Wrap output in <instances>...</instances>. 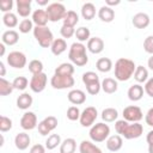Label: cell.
Listing matches in <instances>:
<instances>
[{"label":"cell","instance_id":"6da1fadb","mask_svg":"<svg viewBox=\"0 0 153 153\" xmlns=\"http://www.w3.org/2000/svg\"><path fill=\"white\" fill-rule=\"evenodd\" d=\"M115 130L122 137H124L127 140H133V139H137L142 135L143 127L140 122L130 123V122H127L126 120H117L115 122Z\"/></svg>","mask_w":153,"mask_h":153},{"label":"cell","instance_id":"7a4b0ae2","mask_svg":"<svg viewBox=\"0 0 153 153\" xmlns=\"http://www.w3.org/2000/svg\"><path fill=\"white\" fill-rule=\"evenodd\" d=\"M136 69V65L133 60L127 57H120L115 62V79L117 81H128Z\"/></svg>","mask_w":153,"mask_h":153},{"label":"cell","instance_id":"3957f363","mask_svg":"<svg viewBox=\"0 0 153 153\" xmlns=\"http://www.w3.org/2000/svg\"><path fill=\"white\" fill-rule=\"evenodd\" d=\"M86 45L80 42H74L71 44L68 50V59L71 63L76 67H84L88 62V56L86 53Z\"/></svg>","mask_w":153,"mask_h":153},{"label":"cell","instance_id":"277c9868","mask_svg":"<svg viewBox=\"0 0 153 153\" xmlns=\"http://www.w3.org/2000/svg\"><path fill=\"white\" fill-rule=\"evenodd\" d=\"M81 80L86 87L87 93L91 96L98 94L99 91L102 90V81L99 80V76L96 72H92V71L85 72L81 76Z\"/></svg>","mask_w":153,"mask_h":153},{"label":"cell","instance_id":"5b68a950","mask_svg":"<svg viewBox=\"0 0 153 153\" xmlns=\"http://www.w3.org/2000/svg\"><path fill=\"white\" fill-rule=\"evenodd\" d=\"M88 136L92 142L99 143L103 141H106V139L110 136V127L105 122H98L94 123L88 131Z\"/></svg>","mask_w":153,"mask_h":153},{"label":"cell","instance_id":"8992f818","mask_svg":"<svg viewBox=\"0 0 153 153\" xmlns=\"http://www.w3.org/2000/svg\"><path fill=\"white\" fill-rule=\"evenodd\" d=\"M32 33L35 39L42 48H50L51 43L55 39L51 30L48 26H35Z\"/></svg>","mask_w":153,"mask_h":153},{"label":"cell","instance_id":"52a82bcc","mask_svg":"<svg viewBox=\"0 0 153 153\" xmlns=\"http://www.w3.org/2000/svg\"><path fill=\"white\" fill-rule=\"evenodd\" d=\"M45 12L48 14L49 22L56 23L59 20H63V18L67 13V10H66L65 5L61 2H51L47 6Z\"/></svg>","mask_w":153,"mask_h":153},{"label":"cell","instance_id":"ba28073f","mask_svg":"<svg viewBox=\"0 0 153 153\" xmlns=\"http://www.w3.org/2000/svg\"><path fill=\"white\" fill-rule=\"evenodd\" d=\"M75 84V80L73 76H67V75H59L55 74L50 79V85L55 90H66L73 87Z\"/></svg>","mask_w":153,"mask_h":153},{"label":"cell","instance_id":"9c48e42d","mask_svg":"<svg viewBox=\"0 0 153 153\" xmlns=\"http://www.w3.org/2000/svg\"><path fill=\"white\" fill-rule=\"evenodd\" d=\"M98 117V111L94 106H87L82 111H81V115H80V118H79V122L81 124V127L84 128H91L96 120Z\"/></svg>","mask_w":153,"mask_h":153},{"label":"cell","instance_id":"30bf717a","mask_svg":"<svg viewBox=\"0 0 153 153\" xmlns=\"http://www.w3.org/2000/svg\"><path fill=\"white\" fill-rule=\"evenodd\" d=\"M6 61L8 63L10 67L12 68H16V69H22L26 66V55L22 51H18V50H14V51H11L7 57H6Z\"/></svg>","mask_w":153,"mask_h":153},{"label":"cell","instance_id":"8fae6325","mask_svg":"<svg viewBox=\"0 0 153 153\" xmlns=\"http://www.w3.org/2000/svg\"><path fill=\"white\" fill-rule=\"evenodd\" d=\"M122 115H123V120H126L127 122H130V123L140 122L143 118V112L137 105L126 106L122 111Z\"/></svg>","mask_w":153,"mask_h":153},{"label":"cell","instance_id":"7c38bea8","mask_svg":"<svg viewBox=\"0 0 153 153\" xmlns=\"http://www.w3.org/2000/svg\"><path fill=\"white\" fill-rule=\"evenodd\" d=\"M57 124H59V122H57V118L55 116H47L41 122H38L37 129L42 136H47L57 127Z\"/></svg>","mask_w":153,"mask_h":153},{"label":"cell","instance_id":"4fadbf2b","mask_svg":"<svg viewBox=\"0 0 153 153\" xmlns=\"http://www.w3.org/2000/svg\"><path fill=\"white\" fill-rule=\"evenodd\" d=\"M48 82V76L45 73H39V74H35L31 76L30 79V84L29 87L32 92L35 93H41L42 91H44L45 86Z\"/></svg>","mask_w":153,"mask_h":153},{"label":"cell","instance_id":"5bb4252c","mask_svg":"<svg viewBox=\"0 0 153 153\" xmlns=\"http://www.w3.org/2000/svg\"><path fill=\"white\" fill-rule=\"evenodd\" d=\"M38 126L37 116L33 111H25L20 118V127L24 130H32Z\"/></svg>","mask_w":153,"mask_h":153},{"label":"cell","instance_id":"9a60e30c","mask_svg":"<svg viewBox=\"0 0 153 153\" xmlns=\"http://www.w3.org/2000/svg\"><path fill=\"white\" fill-rule=\"evenodd\" d=\"M67 98H68V102L73 105H81L86 102V93L82 91V90H79V88H74V90H71L67 94Z\"/></svg>","mask_w":153,"mask_h":153},{"label":"cell","instance_id":"2e32d148","mask_svg":"<svg viewBox=\"0 0 153 153\" xmlns=\"http://www.w3.org/2000/svg\"><path fill=\"white\" fill-rule=\"evenodd\" d=\"M87 50L91 53V54H100L103 50H104V41L100 38V37H91L87 42V45H86Z\"/></svg>","mask_w":153,"mask_h":153},{"label":"cell","instance_id":"e0dca14e","mask_svg":"<svg viewBox=\"0 0 153 153\" xmlns=\"http://www.w3.org/2000/svg\"><path fill=\"white\" fill-rule=\"evenodd\" d=\"M30 142H31V137L26 131L18 133L14 136V146L19 151H25L30 146Z\"/></svg>","mask_w":153,"mask_h":153},{"label":"cell","instance_id":"ac0fdd59","mask_svg":"<svg viewBox=\"0 0 153 153\" xmlns=\"http://www.w3.org/2000/svg\"><path fill=\"white\" fill-rule=\"evenodd\" d=\"M106 148L110 151V152H118L122 146H123V137L118 134H115V135H110L106 141Z\"/></svg>","mask_w":153,"mask_h":153},{"label":"cell","instance_id":"d6986e66","mask_svg":"<svg viewBox=\"0 0 153 153\" xmlns=\"http://www.w3.org/2000/svg\"><path fill=\"white\" fill-rule=\"evenodd\" d=\"M31 20L33 22V24L36 26H47V24L49 22L45 10H42V8H37L32 12Z\"/></svg>","mask_w":153,"mask_h":153},{"label":"cell","instance_id":"ffe728a7","mask_svg":"<svg viewBox=\"0 0 153 153\" xmlns=\"http://www.w3.org/2000/svg\"><path fill=\"white\" fill-rule=\"evenodd\" d=\"M131 23L133 25L136 27V29H146L149 23H151V19H149V16L145 12H139L133 16V19H131Z\"/></svg>","mask_w":153,"mask_h":153},{"label":"cell","instance_id":"44dd1931","mask_svg":"<svg viewBox=\"0 0 153 153\" xmlns=\"http://www.w3.org/2000/svg\"><path fill=\"white\" fill-rule=\"evenodd\" d=\"M31 0H17L16 1V8H17V13L23 17V18H27L31 14Z\"/></svg>","mask_w":153,"mask_h":153},{"label":"cell","instance_id":"7402d4cb","mask_svg":"<svg viewBox=\"0 0 153 153\" xmlns=\"http://www.w3.org/2000/svg\"><path fill=\"white\" fill-rule=\"evenodd\" d=\"M143 92L145 90L140 84H134L128 88L127 96L131 102H139L143 97Z\"/></svg>","mask_w":153,"mask_h":153},{"label":"cell","instance_id":"603a6c76","mask_svg":"<svg viewBox=\"0 0 153 153\" xmlns=\"http://www.w3.org/2000/svg\"><path fill=\"white\" fill-rule=\"evenodd\" d=\"M98 18L104 23H111L115 19V11L112 7H109L106 5L102 6L98 10Z\"/></svg>","mask_w":153,"mask_h":153},{"label":"cell","instance_id":"cb8c5ba5","mask_svg":"<svg viewBox=\"0 0 153 153\" xmlns=\"http://www.w3.org/2000/svg\"><path fill=\"white\" fill-rule=\"evenodd\" d=\"M19 41V33L16 30H6L1 36V43L5 45H14Z\"/></svg>","mask_w":153,"mask_h":153},{"label":"cell","instance_id":"d4e9b609","mask_svg":"<svg viewBox=\"0 0 153 153\" xmlns=\"http://www.w3.org/2000/svg\"><path fill=\"white\" fill-rule=\"evenodd\" d=\"M16 103H17V108H18V109H20V110H27V109L32 105L33 98H32V96H31L30 93L23 92L22 94L18 96Z\"/></svg>","mask_w":153,"mask_h":153},{"label":"cell","instance_id":"484cf974","mask_svg":"<svg viewBox=\"0 0 153 153\" xmlns=\"http://www.w3.org/2000/svg\"><path fill=\"white\" fill-rule=\"evenodd\" d=\"M50 50L51 54L55 56H59L61 54H63L67 50V42L65 38H55L54 42L50 45Z\"/></svg>","mask_w":153,"mask_h":153},{"label":"cell","instance_id":"4316f807","mask_svg":"<svg viewBox=\"0 0 153 153\" xmlns=\"http://www.w3.org/2000/svg\"><path fill=\"white\" fill-rule=\"evenodd\" d=\"M79 153H103V152L91 140H82L79 143Z\"/></svg>","mask_w":153,"mask_h":153},{"label":"cell","instance_id":"83f0119b","mask_svg":"<svg viewBox=\"0 0 153 153\" xmlns=\"http://www.w3.org/2000/svg\"><path fill=\"white\" fill-rule=\"evenodd\" d=\"M118 88V82L116 79L114 78H104L102 80V90L104 93H108V94H112L117 91Z\"/></svg>","mask_w":153,"mask_h":153},{"label":"cell","instance_id":"f1b7e54d","mask_svg":"<svg viewBox=\"0 0 153 153\" xmlns=\"http://www.w3.org/2000/svg\"><path fill=\"white\" fill-rule=\"evenodd\" d=\"M100 117H102L103 122H105V123L116 122L117 118H118V111H117V109H115V108H105V109L102 111Z\"/></svg>","mask_w":153,"mask_h":153},{"label":"cell","instance_id":"f546056e","mask_svg":"<svg viewBox=\"0 0 153 153\" xmlns=\"http://www.w3.org/2000/svg\"><path fill=\"white\" fill-rule=\"evenodd\" d=\"M74 65L73 63H69V62H63L61 65H59L56 68H55V74H59V75H67V76H73L74 74Z\"/></svg>","mask_w":153,"mask_h":153},{"label":"cell","instance_id":"4dcf8cb0","mask_svg":"<svg viewBox=\"0 0 153 153\" xmlns=\"http://www.w3.org/2000/svg\"><path fill=\"white\" fill-rule=\"evenodd\" d=\"M96 16V6L92 2H85L81 6V17L85 20H92Z\"/></svg>","mask_w":153,"mask_h":153},{"label":"cell","instance_id":"1f68e13d","mask_svg":"<svg viewBox=\"0 0 153 153\" xmlns=\"http://www.w3.org/2000/svg\"><path fill=\"white\" fill-rule=\"evenodd\" d=\"M76 149V141L73 137L65 139L60 145V153H74Z\"/></svg>","mask_w":153,"mask_h":153},{"label":"cell","instance_id":"d6a6232c","mask_svg":"<svg viewBox=\"0 0 153 153\" xmlns=\"http://www.w3.org/2000/svg\"><path fill=\"white\" fill-rule=\"evenodd\" d=\"M112 61L109 59V57H100L97 60L96 62V68L98 72H102V73H108L112 69Z\"/></svg>","mask_w":153,"mask_h":153},{"label":"cell","instance_id":"836d02e7","mask_svg":"<svg viewBox=\"0 0 153 153\" xmlns=\"http://www.w3.org/2000/svg\"><path fill=\"white\" fill-rule=\"evenodd\" d=\"M134 79L137 84H143L148 80V69L143 66H136V69L134 72Z\"/></svg>","mask_w":153,"mask_h":153},{"label":"cell","instance_id":"e575fe53","mask_svg":"<svg viewBox=\"0 0 153 153\" xmlns=\"http://www.w3.org/2000/svg\"><path fill=\"white\" fill-rule=\"evenodd\" d=\"M75 38L78 39V42L84 43V42H88V39L91 38V31L87 26H80L75 30Z\"/></svg>","mask_w":153,"mask_h":153},{"label":"cell","instance_id":"d590c367","mask_svg":"<svg viewBox=\"0 0 153 153\" xmlns=\"http://www.w3.org/2000/svg\"><path fill=\"white\" fill-rule=\"evenodd\" d=\"M2 23H4V25H5L6 27H10L11 30H12L13 27H16L17 25H19V24H18V17H17V14H14L13 12L5 13V14L2 16Z\"/></svg>","mask_w":153,"mask_h":153},{"label":"cell","instance_id":"8d00e7d4","mask_svg":"<svg viewBox=\"0 0 153 153\" xmlns=\"http://www.w3.org/2000/svg\"><path fill=\"white\" fill-rule=\"evenodd\" d=\"M61 136L59 135V134H50L48 137H47V140H45V148L48 149V151H53V149H55L57 146H60L61 145Z\"/></svg>","mask_w":153,"mask_h":153},{"label":"cell","instance_id":"74e56055","mask_svg":"<svg viewBox=\"0 0 153 153\" xmlns=\"http://www.w3.org/2000/svg\"><path fill=\"white\" fill-rule=\"evenodd\" d=\"M79 23V16L75 11H67L65 18H63V25H68L72 27H75V25Z\"/></svg>","mask_w":153,"mask_h":153},{"label":"cell","instance_id":"f35d334b","mask_svg":"<svg viewBox=\"0 0 153 153\" xmlns=\"http://www.w3.org/2000/svg\"><path fill=\"white\" fill-rule=\"evenodd\" d=\"M14 87H13V84L8 80H6L5 78H0V96L5 97V96H8L13 92Z\"/></svg>","mask_w":153,"mask_h":153},{"label":"cell","instance_id":"ab89813d","mask_svg":"<svg viewBox=\"0 0 153 153\" xmlns=\"http://www.w3.org/2000/svg\"><path fill=\"white\" fill-rule=\"evenodd\" d=\"M12 84H13L14 90H18V91H24V90L27 87V85L30 84V81L27 80V78H26V76L19 75V76H16V78L13 79Z\"/></svg>","mask_w":153,"mask_h":153},{"label":"cell","instance_id":"60d3db41","mask_svg":"<svg viewBox=\"0 0 153 153\" xmlns=\"http://www.w3.org/2000/svg\"><path fill=\"white\" fill-rule=\"evenodd\" d=\"M29 72L35 75V74H39V73H43V62L41 60H31L29 62Z\"/></svg>","mask_w":153,"mask_h":153},{"label":"cell","instance_id":"b9f144b4","mask_svg":"<svg viewBox=\"0 0 153 153\" xmlns=\"http://www.w3.org/2000/svg\"><path fill=\"white\" fill-rule=\"evenodd\" d=\"M80 115H81V111H80V109L76 105H72V106H69L67 109L66 116H67V118L69 121H79Z\"/></svg>","mask_w":153,"mask_h":153},{"label":"cell","instance_id":"7bdbcfd3","mask_svg":"<svg viewBox=\"0 0 153 153\" xmlns=\"http://www.w3.org/2000/svg\"><path fill=\"white\" fill-rule=\"evenodd\" d=\"M19 32L22 33H29L30 31H33V22L31 19H23L20 23H19Z\"/></svg>","mask_w":153,"mask_h":153},{"label":"cell","instance_id":"ee69618b","mask_svg":"<svg viewBox=\"0 0 153 153\" xmlns=\"http://www.w3.org/2000/svg\"><path fill=\"white\" fill-rule=\"evenodd\" d=\"M12 127H13L12 120H11L10 117L2 115V116L0 117V131H1V133H6V131L11 130Z\"/></svg>","mask_w":153,"mask_h":153},{"label":"cell","instance_id":"f6af8a7d","mask_svg":"<svg viewBox=\"0 0 153 153\" xmlns=\"http://www.w3.org/2000/svg\"><path fill=\"white\" fill-rule=\"evenodd\" d=\"M60 33H61V36L63 38H67L68 39V38H71V37H73L75 35V29L72 27V26H68V25H63L62 24V26L60 29Z\"/></svg>","mask_w":153,"mask_h":153},{"label":"cell","instance_id":"bcb514c9","mask_svg":"<svg viewBox=\"0 0 153 153\" xmlns=\"http://www.w3.org/2000/svg\"><path fill=\"white\" fill-rule=\"evenodd\" d=\"M143 50L151 55H153V35L147 36L143 41Z\"/></svg>","mask_w":153,"mask_h":153},{"label":"cell","instance_id":"7dc6e473","mask_svg":"<svg viewBox=\"0 0 153 153\" xmlns=\"http://www.w3.org/2000/svg\"><path fill=\"white\" fill-rule=\"evenodd\" d=\"M13 5H14V2L12 0H1L0 1V10H1V12H4V14L8 13L13 8Z\"/></svg>","mask_w":153,"mask_h":153},{"label":"cell","instance_id":"c3c4849f","mask_svg":"<svg viewBox=\"0 0 153 153\" xmlns=\"http://www.w3.org/2000/svg\"><path fill=\"white\" fill-rule=\"evenodd\" d=\"M143 90H145V92H146V94L148 97L153 98V76L152 78H148V80L145 82Z\"/></svg>","mask_w":153,"mask_h":153},{"label":"cell","instance_id":"681fc988","mask_svg":"<svg viewBox=\"0 0 153 153\" xmlns=\"http://www.w3.org/2000/svg\"><path fill=\"white\" fill-rule=\"evenodd\" d=\"M45 151H47L45 146H43L41 143H36V145L31 146L29 153H45Z\"/></svg>","mask_w":153,"mask_h":153},{"label":"cell","instance_id":"f907efd6","mask_svg":"<svg viewBox=\"0 0 153 153\" xmlns=\"http://www.w3.org/2000/svg\"><path fill=\"white\" fill-rule=\"evenodd\" d=\"M145 122L147 126L149 127H153V106L148 109V111L146 112L145 115Z\"/></svg>","mask_w":153,"mask_h":153},{"label":"cell","instance_id":"816d5d0a","mask_svg":"<svg viewBox=\"0 0 153 153\" xmlns=\"http://www.w3.org/2000/svg\"><path fill=\"white\" fill-rule=\"evenodd\" d=\"M146 141H147V145H148V153H153V129L147 133Z\"/></svg>","mask_w":153,"mask_h":153},{"label":"cell","instance_id":"f5cc1de1","mask_svg":"<svg viewBox=\"0 0 153 153\" xmlns=\"http://www.w3.org/2000/svg\"><path fill=\"white\" fill-rule=\"evenodd\" d=\"M6 74V68H5V63L2 61H0V76L4 78Z\"/></svg>","mask_w":153,"mask_h":153},{"label":"cell","instance_id":"db71d44e","mask_svg":"<svg viewBox=\"0 0 153 153\" xmlns=\"http://www.w3.org/2000/svg\"><path fill=\"white\" fill-rule=\"evenodd\" d=\"M120 0H116V1H110V0H106L105 1V5L106 6H109V7H111V6H116V5H120Z\"/></svg>","mask_w":153,"mask_h":153},{"label":"cell","instance_id":"11a10c76","mask_svg":"<svg viewBox=\"0 0 153 153\" xmlns=\"http://www.w3.org/2000/svg\"><path fill=\"white\" fill-rule=\"evenodd\" d=\"M147 66H148V68H149L151 71H153V55H151V56L148 57V61H147Z\"/></svg>","mask_w":153,"mask_h":153},{"label":"cell","instance_id":"9f6ffc18","mask_svg":"<svg viewBox=\"0 0 153 153\" xmlns=\"http://www.w3.org/2000/svg\"><path fill=\"white\" fill-rule=\"evenodd\" d=\"M5 51H6L5 44L4 43H0V56H4L5 55Z\"/></svg>","mask_w":153,"mask_h":153},{"label":"cell","instance_id":"6f0895ef","mask_svg":"<svg viewBox=\"0 0 153 153\" xmlns=\"http://www.w3.org/2000/svg\"><path fill=\"white\" fill-rule=\"evenodd\" d=\"M37 5L45 6V5H49V4H48V0H37Z\"/></svg>","mask_w":153,"mask_h":153}]
</instances>
